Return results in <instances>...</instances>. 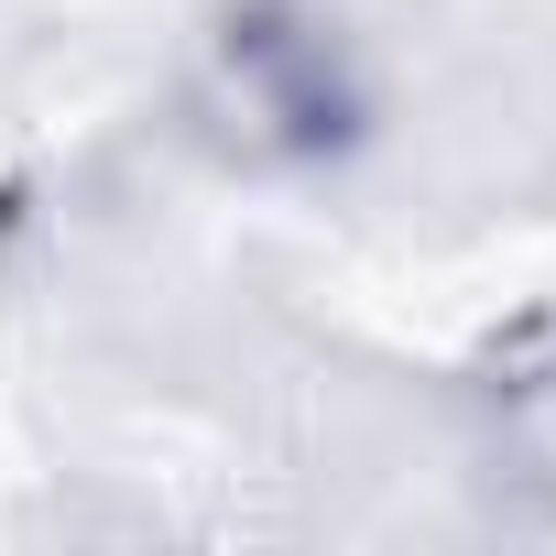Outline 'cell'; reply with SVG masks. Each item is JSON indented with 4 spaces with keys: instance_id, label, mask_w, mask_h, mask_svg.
Wrapping results in <instances>:
<instances>
[{
    "instance_id": "1",
    "label": "cell",
    "mask_w": 556,
    "mask_h": 556,
    "mask_svg": "<svg viewBox=\"0 0 556 556\" xmlns=\"http://www.w3.org/2000/svg\"><path fill=\"white\" fill-rule=\"evenodd\" d=\"M207 121L251 164H339L371 131V66L328 0H229L207 34Z\"/></svg>"
}]
</instances>
